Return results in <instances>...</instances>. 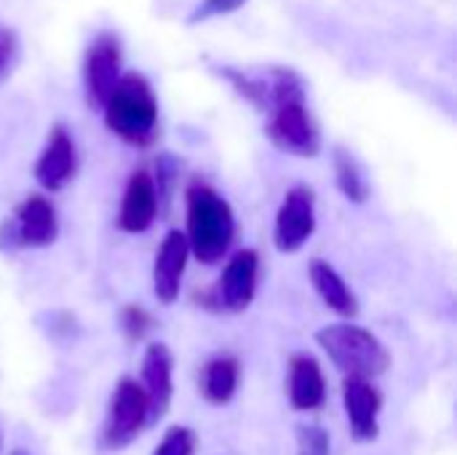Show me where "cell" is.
Here are the masks:
<instances>
[{
    "instance_id": "obj_9",
    "label": "cell",
    "mask_w": 457,
    "mask_h": 455,
    "mask_svg": "<svg viewBox=\"0 0 457 455\" xmlns=\"http://www.w3.org/2000/svg\"><path fill=\"white\" fill-rule=\"evenodd\" d=\"M147 405V426H155L171 408L174 397V357L169 346L150 343L142 357V383H139Z\"/></svg>"
},
{
    "instance_id": "obj_18",
    "label": "cell",
    "mask_w": 457,
    "mask_h": 455,
    "mask_svg": "<svg viewBox=\"0 0 457 455\" xmlns=\"http://www.w3.org/2000/svg\"><path fill=\"white\" fill-rule=\"evenodd\" d=\"M335 180L340 193L351 201V204H367L370 201V180L361 169V164L345 150V147H335Z\"/></svg>"
},
{
    "instance_id": "obj_2",
    "label": "cell",
    "mask_w": 457,
    "mask_h": 455,
    "mask_svg": "<svg viewBox=\"0 0 457 455\" xmlns=\"http://www.w3.org/2000/svg\"><path fill=\"white\" fill-rule=\"evenodd\" d=\"M107 129L134 147H147L158 134V99L150 80L139 72H123L104 107Z\"/></svg>"
},
{
    "instance_id": "obj_4",
    "label": "cell",
    "mask_w": 457,
    "mask_h": 455,
    "mask_svg": "<svg viewBox=\"0 0 457 455\" xmlns=\"http://www.w3.org/2000/svg\"><path fill=\"white\" fill-rule=\"evenodd\" d=\"M59 236V217L48 198L27 196L13 217H8L0 228L3 249H43L51 247Z\"/></svg>"
},
{
    "instance_id": "obj_12",
    "label": "cell",
    "mask_w": 457,
    "mask_h": 455,
    "mask_svg": "<svg viewBox=\"0 0 457 455\" xmlns=\"http://www.w3.org/2000/svg\"><path fill=\"white\" fill-rule=\"evenodd\" d=\"M190 260V247L182 231H169L161 241L153 263V292L163 306H171L179 298L182 276Z\"/></svg>"
},
{
    "instance_id": "obj_16",
    "label": "cell",
    "mask_w": 457,
    "mask_h": 455,
    "mask_svg": "<svg viewBox=\"0 0 457 455\" xmlns=\"http://www.w3.org/2000/svg\"><path fill=\"white\" fill-rule=\"evenodd\" d=\"M308 274H311V284H313L316 295L324 300V306L329 311H335L343 319H353L359 314V300H356L353 290L345 284V279L329 263L313 260Z\"/></svg>"
},
{
    "instance_id": "obj_8",
    "label": "cell",
    "mask_w": 457,
    "mask_h": 455,
    "mask_svg": "<svg viewBox=\"0 0 457 455\" xmlns=\"http://www.w3.org/2000/svg\"><path fill=\"white\" fill-rule=\"evenodd\" d=\"M316 231V196L308 185H295L287 190L273 228V244L284 255L300 252Z\"/></svg>"
},
{
    "instance_id": "obj_10",
    "label": "cell",
    "mask_w": 457,
    "mask_h": 455,
    "mask_svg": "<svg viewBox=\"0 0 457 455\" xmlns=\"http://www.w3.org/2000/svg\"><path fill=\"white\" fill-rule=\"evenodd\" d=\"M257 276H260V255L254 249L236 252L228 260L222 279L214 290V303L230 314L246 311L257 295Z\"/></svg>"
},
{
    "instance_id": "obj_23",
    "label": "cell",
    "mask_w": 457,
    "mask_h": 455,
    "mask_svg": "<svg viewBox=\"0 0 457 455\" xmlns=\"http://www.w3.org/2000/svg\"><path fill=\"white\" fill-rule=\"evenodd\" d=\"M249 0H204L193 13H190V24H198V21H206L212 16H225V13H233L238 8H244Z\"/></svg>"
},
{
    "instance_id": "obj_17",
    "label": "cell",
    "mask_w": 457,
    "mask_h": 455,
    "mask_svg": "<svg viewBox=\"0 0 457 455\" xmlns=\"http://www.w3.org/2000/svg\"><path fill=\"white\" fill-rule=\"evenodd\" d=\"M238 378H241V365L236 357L230 354H220L212 357L204 367H201V381H198V392L201 397L214 405L222 408L236 397L238 389Z\"/></svg>"
},
{
    "instance_id": "obj_3",
    "label": "cell",
    "mask_w": 457,
    "mask_h": 455,
    "mask_svg": "<svg viewBox=\"0 0 457 455\" xmlns=\"http://www.w3.org/2000/svg\"><path fill=\"white\" fill-rule=\"evenodd\" d=\"M316 343L345 378H378L391 367V354L378 335L359 324H329L316 333Z\"/></svg>"
},
{
    "instance_id": "obj_24",
    "label": "cell",
    "mask_w": 457,
    "mask_h": 455,
    "mask_svg": "<svg viewBox=\"0 0 457 455\" xmlns=\"http://www.w3.org/2000/svg\"><path fill=\"white\" fill-rule=\"evenodd\" d=\"M11 455H32L29 451H21V448H16V451H11Z\"/></svg>"
},
{
    "instance_id": "obj_20",
    "label": "cell",
    "mask_w": 457,
    "mask_h": 455,
    "mask_svg": "<svg viewBox=\"0 0 457 455\" xmlns=\"http://www.w3.org/2000/svg\"><path fill=\"white\" fill-rule=\"evenodd\" d=\"M297 455H332V440L324 426H297Z\"/></svg>"
},
{
    "instance_id": "obj_7",
    "label": "cell",
    "mask_w": 457,
    "mask_h": 455,
    "mask_svg": "<svg viewBox=\"0 0 457 455\" xmlns=\"http://www.w3.org/2000/svg\"><path fill=\"white\" fill-rule=\"evenodd\" d=\"M147 426V405H145V394L139 389L137 381L131 378H120L112 400H110V410L104 418V429H102V445L107 451H120L126 445H131L142 429Z\"/></svg>"
},
{
    "instance_id": "obj_22",
    "label": "cell",
    "mask_w": 457,
    "mask_h": 455,
    "mask_svg": "<svg viewBox=\"0 0 457 455\" xmlns=\"http://www.w3.org/2000/svg\"><path fill=\"white\" fill-rule=\"evenodd\" d=\"M153 316L142 308V306H126L123 311H120V330H123V335L129 338V341H145L147 338V333L153 330Z\"/></svg>"
},
{
    "instance_id": "obj_11",
    "label": "cell",
    "mask_w": 457,
    "mask_h": 455,
    "mask_svg": "<svg viewBox=\"0 0 457 455\" xmlns=\"http://www.w3.org/2000/svg\"><path fill=\"white\" fill-rule=\"evenodd\" d=\"M343 408L351 424L356 442H372L380 434V410L383 397L367 378H345L343 383Z\"/></svg>"
},
{
    "instance_id": "obj_15",
    "label": "cell",
    "mask_w": 457,
    "mask_h": 455,
    "mask_svg": "<svg viewBox=\"0 0 457 455\" xmlns=\"http://www.w3.org/2000/svg\"><path fill=\"white\" fill-rule=\"evenodd\" d=\"M289 402L300 413L319 410L327 402V381L311 354H295L289 359Z\"/></svg>"
},
{
    "instance_id": "obj_19",
    "label": "cell",
    "mask_w": 457,
    "mask_h": 455,
    "mask_svg": "<svg viewBox=\"0 0 457 455\" xmlns=\"http://www.w3.org/2000/svg\"><path fill=\"white\" fill-rule=\"evenodd\" d=\"M21 59V40L13 27L0 24V86L13 75Z\"/></svg>"
},
{
    "instance_id": "obj_6",
    "label": "cell",
    "mask_w": 457,
    "mask_h": 455,
    "mask_svg": "<svg viewBox=\"0 0 457 455\" xmlns=\"http://www.w3.org/2000/svg\"><path fill=\"white\" fill-rule=\"evenodd\" d=\"M123 75V48L115 32H99L83 59V86H86V99L88 107L102 110L112 88L118 86Z\"/></svg>"
},
{
    "instance_id": "obj_21",
    "label": "cell",
    "mask_w": 457,
    "mask_h": 455,
    "mask_svg": "<svg viewBox=\"0 0 457 455\" xmlns=\"http://www.w3.org/2000/svg\"><path fill=\"white\" fill-rule=\"evenodd\" d=\"M195 453V434L187 426H171L153 455H193Z\"/></svg>"
},
{
    "instance_id": "obj_1",
    "label": "cell",
    "mask_w": 457,
    "mask_h": 455,
    "mask_svg": "<svg viewBox=\"0 0 457 455\" xmlns=\"http://www.w3.org/2000/svg\"><path fill=\"white\" fill-rule=\"evenodd\" d=\"M185 209H187V247L190 255L204 263H220L233 239H236V217L230 204L206 182H190L185 190Z\"/></svg>"
},
{
    "instance_id": "obj_13",
    "label": "cell",
    "mask_w": 457,
    "mask_h": 455,
    "mask_svg": "<svg viewBox=\"0 0 457 455\" xmlns=\"http://www.w3.org/2000/svg\"><path fill=\"white\" fill-rule=\"evenodd\" d=\"M75 169H78L75 142L70 131L62 123H56L46 139L43 153L35 161V180L46 190H62L75 177Z\"/></svg>"
},
{
    "instance_id": "obj_5",
    "label": "cell",
    "mask_w": 457,
    "mask_h": 455,
    "mask_svg": "<svg viewBox=\"0 0 457 455\" xmlns=\"http://www.w3.org/2000/svg\"><path fill=\"white\" fill-rule=\"evenodd\" d=\"M270 142L297 158H316L321 153V131L313 121L305 99H292L284 105H276L268 113L265 126Z\"/></svg>"
},
{
    "instance_id": "obj_14",
    "label": "cell",
    "mask_w": 457,
    "mask_h": 455,
    "mask_svg": "<svg viewBox=\"0 0 457 455\" xmlns=\"http://www.w3.org/2000/svg\"><path fill=\"white\" fill-rule=\"evenodd\" d=\"M158 209H161V201H158L153 174L145 169L134 172L126 182V190H123V201H120V212H118V228L126 233H145L153 228Z\"/></svg>"
}]
</instances>
